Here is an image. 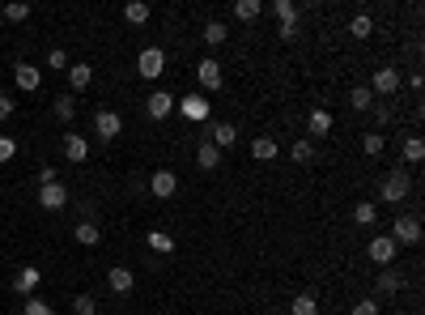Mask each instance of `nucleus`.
Segmentation results:
<instances>
[{
	"label": "nucleus",
	"mask_w": 425,
	"mask_h": 315,
	"mask_svg": "<svg viewBox=\"0 0 425 315\" xmlns=\"http://www.w3.org/2000/svg\"><path fill=\"white\" fill-rule=\"evenodd\" d=\"M175 111L183 115V120H192V124H204L208 115H212V102L204 98V94H183V98H175Z\"/></svg>",
	"instance_id": "nucleus-1"
},
{
	"label": "nucleus",
	"mask_w": 425,
	"mask_h": 315,
	"mask_svg": "<svg viewBox=\"0 0 425 315\" xmlns=\"http://www.w3.org/2000/svg\"><path fill=\"white\" fill-rule=\"evenodd\" d=\"M408 192H412V179H408V171H391V175L383 179V188H379L383 204H404V200H408Z\"/></svg>",
	"instance_id": "nucleus-2"
},
{
	"label": "nucleus",
	"mask_w": 425,
	"mask_h": 315,
	"mask_svg": "<svg viewBox=\"0 0 425 315\" xmlns=\"http://www.w3.org/2000/svg\"><path fill=\"white\" fill-rule=\"evenodd\" d=\"M136 73L145 77V81H157L166 73V51L162 47H145L141 56H136Z\"/></svg>",
	"instance_id": "nucleus-3"
},
{
	"label": "nucleus",
	"mask_w": 425,
	"mask_h": 315,
	"mask_svg": "<svg viewBox=\"0 0 425 315\" xmlns=\"http://www.w3.org/2000/svg\"><path fill=\"white\" fill-rule=\"evenodd\" d=\"M391 243H396V247H417V243H421V218L400 214L396 226H391Z\"/></svg>",
	"instance_id": "nucleus-4"
},
{
	"label": "nucleus",
	"mask_w": 425,
	"mask_h": 315,
	"mask_svg": "<svg viewBox=\"0 0 425 315\" xmlns=\"http://www.w3.org/2000/svg\"><path fill=\"white\" fill-rule=\"evenodd\" d=\"M196 81L204 85V90H222V60L217 56H204V60H196Z\"/></svg>",
	"instance_id": "nucleus-5"
},
{
	"label": "nucleus",
	"mask_w": 425,
	"mask_h": 315,
	"mask_svg": "<svg viewBox=\"0 0 425 315\" xmlns=\"http://www.w3.org/2000/svg\"><path fill=\"white\" fill-rule=\"evenodd\" d=\"M120 132H124L120 111H94V136H98V141H115Z\"/></svg>",
	"instance_id": "nucleus-6"
},
{
	"label": "nucleus",
	"mask_w": 425,
	"mask_h": 315,
	"mask_svg": "<svg viewBox=\"0 0 425 315\" xmlns=\"http://www.w3.org/2000/svg\"><path fill=\"white\" fill-rule=\"evenodd\" d=\"M38 204L47 209V214H60V209H69V188H64V183H47V188H38Z\"/></svg>",
	"instance_id": "nucleus-7"
},
{
	"label": "nucleus",
	"mask_w": 425,
	"mask_h": 315,
	"mask_svg": "<svg viewBox=\"0 0 425 315\" xmlns=\"http://www.w3.org/2000/svg\"><path fill=\"white\" fill-rule=\"evenodd\" d=\"M175 111V94H166V90H153L149 98H145V115L149 120H166Z\"/></svg>",
	"instance_id": "nucleus-8"
},
{
	"label": "nucleus",
	"mask_w": 425,
	"mask_h": 315,
	"mask_svg": "<svg viewBox=\"0 0 425 315\" xmlns=\"http://www.w3.org/2000/svg\"><path fill=\"white\" fill-rule=\"evenodd\" d=\"M149 192H153L157 200H171V196L179 192V175H175V171H153V175H149Z\"/></svg>",
	"instance_id": "nucleus-9"
},
{
	"label": "nucleus",
	"mask_w": 425,
	"mask_h": 315,
	"mask_svg": "<svg viewBox=\"0 0 425 315\" xmlns=\"http://www.w3.org/2000/svg\"><path fill=\"white\" fill-rule=\"evenodd\" d=\"M396 243H391V234H383V239H370V247H366V255L375 260V265H383V269H391V260H396Z\"/></svg>",
	"instance_id": "nucleus-10"
},
{
	"label": "nucleus",
	"mask_w": 425,
	"mask_h": 315,
	"mask_svg": "<svg viewBox=\"0 0 425 315\" xmlns=\"http://www.w3.org/2000/svg\"><path fill=\"white\" fill-rule=\"evenodd\" d=\"M370 94H383V98H391V94H400V73L396 69H379L375 73V85H370Z\"/></svg>",
	"instance_id": "nucleus-11"
},
{
	"label": "nucleus",
	"mask_w": 425,
	"mask_h": 315,
	"mask_svg": "<svg viewBox=\"0 0 425 315\" xmlns=\"http://www.w3.org/2000/svg\"><path fill=\"white\" fill-rule=\"evenodd\" d=\"M38 281H43V273H38L34 265H26V269L13 273V294H26V298H30V294L38 290Z\"/></svg>",
	"instance_id": "nucleus-12"
},
{
	"label": "nucleus",
	"mask_w": 425,
	"mask_h": 315,
	"mask_svg": "<svg viewBox=\"0 0 425 315\" xmlns=\"http://www.w3.org/2000/svg\"><path fill=\"white\" fill-rule=\"evenodd\" d=\"M196 167H200V171H217V167H222V149L212 145V141H200V145H196Z\"/></svg>",
	"instance_id": "nucleus-13"
},
{
	"label": "nucleus",
	"mask_w": 425,
	"mask_h": 315,
	"mask_svg": "<svg viewBox=\"0 0 425 315\" xmlns=\"http://www.w3.org/2000/svg\"><path fill=\"white\" fill-rule=\"evenodd\" d=\"M13 85L26 90V94H34V90L43 85V73H38L34 64H17V69H13Z\"/></svg>",
	"instance_id": "nucleus-14"
},
{
	"label": "nucleus",
	"mask_w": 425,
	"mask_h": 315,
	"mask_svg": "<svg viewBox=\"0 0 425 315\" xmlns=\"http://www.w3.org/2000/svg\"><path fill=\"white\" fill-rule=\"evenodd\" d=\"M400 286H404V277H400L396 269H383V273L375 277V294H379V298H396Z\"/></svg>",
	"instance_id": "nucleus-15"
},
{
	"label": "nucleus",
	"mask_w": 425,
	"mask_h": 315,
	"mask_svg": "<svg viewBox=\"0 0 425 315\" xmlns=\"http://www.w3.org/2000/svg\"><path fill=\"white\" fill-rule=\"evenodd\" d=\"M64 158H69V162H85V158H89V141L81 132H64Z\"/></svg>",
	"instance_id": "nucleus-16"
},
{
	"label": "nucleus",
	"mask_w": 425,
	"mask_h": 315,
	"mask_svg": "<svg viewBox=\"0 0 425 315\" xmlns=\"http://www.w3.org/2000/svg\"><path fill=\"white\" fill-rule=\"evenodd\" d=\"M208 141H212V145H217V149L226 153V149H234V141H238V128H234V124H212Z\"/></svg>",
	"instance_id": "nucleus-17"
},
{
	"label": "nucleus",
	"mask_w": 425,
	"mask_h": 315,
	"mask_svg": "<svg viewBox=\"0 0 425 315\" xmlns=\"http://www.w3.org/2000/svg\"><path fill=\"white\" fill-rule=\"evenodd\" d=\"M306 132H310V136H328V132H332V111H324V107L310 111V115H306Z\"/></svg>",
	"instance_id": "nucleus-18"
},
{
	"label": "nucleus",
	"mask_w": 425,
	"mask_h": 315,
	"mask_svg": "<svg viewBox=\"0 0 425 315\" xmlns=\"http://www.w3.org/2000/svg\"><path fill=\"white\" fill-rule=\"evenodd\" d=\"M277 153H281V149H277L273 136H255V141H251V158H255V162H273Z\"/></svg>",
	"instance_id": "nucleus-19"
},
{
	"label": "nucleus",
	"mask_w": 425,
	"mask_h": 315,
	"mask_svg": "<svg viewBox=\"0 0 425 315\" xmlns=\"http://www.w3.org/2000/svg\"><path fill=\"white\" fill-rule=\"evenodd\" d=\"M289 158H294L298 167H310V162H315V141H310V136H298L294 149H289Z\"/></svg>",
	"instance_id": "nucleus-20"
},
{
	"label": "nucleus",
	"mask_w": 425,
	"mask_h": 315,
	"mask_svg": "<svg viewBox=\"0 0 425 315\" xmlns=\"http://www.w3.org/2000/svg\"><path fill=\"white\" fill-rule=\"evenodd\" d=\"M285 315H319V298L315 294H294V302H289Z\"/></svg>",
	"instance_id": "nucleus-21"
},
{
	"label": "nucleus",
	"mask_w": 425,
	"mask_h": 315,
	"mask_svg": "<svg viewBox=\"0 0 425 315\" xmlns=\"http://www.w3.org/2000/svg\"><path fill=\"white\" fill-rule=\"evenodd\" d=\"M145 243H149V251H162V255H171V251L179 247L166 230H149V234H145Z\"/></svg>",
	"instance_id": "nucleus-22"
},
{
	"label": "nucleus",
	"mask_w": 425,
	"mask_h": 315,
	"mask_svg": "<svg viewBox=\"0 0 425 315\" xmlns=\"http://www.w3.org/2000/svg\"><path fill=\"white\" fill-rule=\"evenodd\" d=\"M124 22L128 26H145L149 22V5H145V0H128V5H124Z\"/></svg>",
	"instance_id": "nucleus-23"
},
{
	"label": "nucleus",
	"mask_w": 425,
	"mask_h": 315,
	"mask_svg": "<svg viewBox=\"0 0 425 315\" xmlns=\"http://www.w3.org/2000/svg\"><path fill=\"white\" fill-rule=\"evenodd\" d=\"M106 286H111L115 294H128V290L136 286V277H132L128 269H111V273H106Z\"/></svg>",
	"instance_id": "nucleus-24"
},
{
	"label": "nucleus",
	"mask_w": 425,
	"mask_h": 315,
	"mask_svg": "<svg viewBox=\"0 0 425 315\" xmlns=\"http://www.w3.org/2000/svg\"><path fill=\"white\" fill-rule=\"evenodd\" d=\"M69 81H73V90H85L89 81H94V64H69Z\"/></svg>",
	"instance_id": "nucleus-25"
},
{
	"label": "nucleus",
	"mask_w": 425,
	"mask_h": 315,
	"mask_svg": "<svg viewBox=\"0 0 425 315\" xmlns=\"http://www.w3.org/2000/svg\"><path fill=\"white\" fill-rule=\"evenodd\" d=\"M73 239H77L81 247H98V243H102V234H98V226H94V222H77Z\"/></svg>",
	"instance_id": "nucleus-26"
},
{
	"label": "nucleus",
	"mask_w": 425,
	"mask_h": 315,
	"mask_svg": "<svg viewBox=\"0 0 425 315\" xmlns=\"http://www.w3.org/2000/svg\"><path fill=\"white\" fill-rule=\"evenodd\" d=\"M226 38H230V26H226V22H208V26H204V43H208V47H222Z\"/></svg>",
	"instance_id": "nucleus-27"
},
{
	"label": "nucleus",
	"mask_w": 425,
	"mask_h": 315,
	"mask_svg": "<svg viewBox=\"0 0 425 315\" xmlns=\"http://www.w3.org/2000/svg\"><path fill=\"white\" fill-rule=\"evenodd\" d=\"M353 222L357 226H375L379 222V209L370 204V200H361V204H353Z\"/></svg>",
	"instance_id": "nucleus-28"
},
{
	"label": "nucleus",
	"mask_w": 425,
	"mask_h": 315,
	"mask_svg": "<svg viewBox=\"0 0 425 315\" xmlns=\"http://www.w3.org/2000/svg\"><path fill=\"white\" fill-rule=\"evenodd\" d=\"M349 107H353V111H370V107H375V94H370V85H357V90L349 94Z\"/></svg>",
	"instance_id": "nucleus-29"
},
{
	"label": "nucleus",
	"mask_w": 425,
	"mask_h": 315,
	"mask_svg": "<svg viewBox=\"0 0 425 315\" xmlns=\"http://www.w3.org/2000/svg\"><path fill=\"white\" fill-rule=\"evenodd\" d=\"M51 111H56V120H60V124H69V120L77 115V98H73V94L56 98V107H51Z\"/></svg>",
	"instance_id": "nucleus-30"
},
{
	"label": "nucleus",
	"mask_w": 425,
	"mask_h": 315,
	"mask_svg": "<svg viewBox=\"0 0 425 315\" xmlns=\"http://www.w3.org/2000/svg\"><path fill=\"white\" fill-rule=\"evenodd\" d=\"M259 13H264L259 0H238V5H234V18H238V22H255Z\"/></svg>",
	"instance_id": "nucleus-31"
},
{
	"label": "nucleus",
	"mask_w": 425,
	"mask_h": 315,
	"mask_svg": "<svg viewBox=\"0 0 425 315\" xmlns=\"http://www.w3.org/2000/svg\"><path fill=\"white\" fill-rule=\"evenodd\" d=\"M349 34H353V38H370V34H375V22H370V13H357V18L349 22Z\"/></svg>",
	"instance_id": "nucleus-32"
},
{
	"label": "nucleus",
	"mask_w": 425,
	"mask_h": 315,
	"mask_svg": "<svg viewBox=\"0 0 425 315\" xmlns=\"http://www.w3.org/2000/svg\"><path fill=\"white\" fill-rule=\"evenodd\" d=\"M361 149H366V158H379V153L387 149V141H383V132H366V136H361Z\"/></svg>",
	"instance_id": "nucleus-33"
},
{
	"label": "nucleus",
	"mask_w": 425,
	"mask_h": 315,
	"mask_svg": "<svg viewBox=\"0 0 425 315\" xmlns=\"http://www.w3.org/2000/svg\"><path fill=\"white\" fill-rule=\"evenodd\" d=\"M421 158H425V145H421V136H408V141H404V162H408V167H417Z\"/></svg>",
	"instance_id": "nucleus-34"
},
{
	"label": "nucleus",
	"mask_w": 425,
	"mask_h": 315,
	"mask_svg": "<svg viewBox=\"0 0 425 315\" xmlns=\"http://www.w3.org/2000/svg\"><path fill=\"white\" fill-rule=\"evenodd\" d=\"M34 9H30V0H13V5H5V18L9 22H26Z\"/></svg>",
	"instance_id": "nucleus-35"
},
{
	"label": "nucleus",
	"mask_w": 425,
	"mask_h": 315,
	"mask_svg": "<svg viewBox=\"0 0 425 315\" xmlns=\"http://www.w3.org/2000/svg\"><path fill=\"white\" fill-rule=\"evenodd\" d=\"M273 13L281 22H298V5H294V0H273Z\"/></svg>",
	"instance_id": "nucleus-36"
},
{
	"label": "nucleus",
	"mask_w": 425,
	"mask_h": 315,
	"mask_svg": "<svg viewBox=\"0 0 425 315\" xmlns=\"http://www.w3.org/2000/svg\"><path fill=\"white\" fill-rule=\"evenodd\" d=\"M26 315H56V307H51L47 298H34V294H30V298H26Z\"/></svg>",
	"instance_id": "nucleus-37"
},
{
	"label": "nucleus",
	"mask_w": 425,
	"mask_h": 315,
	"mask_svg": "<svg viewBox=\"0 0 425 315\" xmlns=\"http://www.w3.org/2000/svg\"><path fill=\"white\" fill-rule=\"evenodd\" d=\"M73 311H77V315H98L94 294H77V298H73Z\"/></svg>",
	"instance_id": "nucleus-38"
},
{
	"label": "nucleus",
	"mask_w": 425,
	"mask_h": 315,
	"mask_svg": "<svg viewBox=\"0 0 425 315\" xmlns=\"http://www.w3.org/2000/svg\"><path fill=\"white\" fill-rule=\"evenodd\" d=\"M17 158V141L13 136H0V162H13Z\"/></svg>",
	"instance_id": "nucleus-39"
},
{
	"label": "nucleus",
	"mask_w": 425,
	"mask_h": 315,
	"mask_svg": "<svg viewBox=\"0 0 425 315\" xmlns=\"http://www.w3.org/2000/svg\"><path fill=\"white\" fill-rule=\"evenodd\" d=\"M353 315H379V298H361V302L353 307Z\"/></svg>",
	"instance_id": "nucleus-40"
},
{
	"label": "nucleus",
	"mask_w": 425,
	"mask_h": 315,
	"mask_svg": "<svg viewBox=\"0 0 425 315\" xmlns=\"http://www.w3.org/2000/svg\"><path fill=\"white\" fill-rule=\"evenodd\" d=\"M47 64H51V69H69V56L56 47V51H47Z\"/></svg>",
	"instance_id": "nucleus-41"
},
{
	"label": "nucleus",
	"mask_w": 425,
	"mask_h": 315,
	"mask_svg": "<svg viewBox=\"0 0 425 315\" xmlns=\"http://www.w3.org/2000/svg\"><path fill=\"white\" fill-rule=\"evenodd\" d=\"M13 107H17V102H13L9 94H0V124H5V120L13 115Z\"/></svg>",
	"instance_id": "nucleus-42"
},
{
	"label": "nucleus",
	"mask_w": 425,
	"mask_h": 315,
	"mask_svg": "<svg viewBox=\"0 0 425 315\" xmlns=\"http://www.w3.org/2000/svg\"><path fill=\"white\" fill-rule=\"evenodd\" d=\"M47 183H60L56 179V167H38V188H47Z\"/></svg>",
	"instance_id": "nucleus-43"
},
{
	"label": "nucleus",
	"mask_w": 425,
	"mask_h": 315,
	"mask_svg": "<svg viewBox=\"0 0 425 315\" xmlns=\"http://www.w3.org/2000/svg\"><path fill=\"white\" fill-rule=\"evenodd\" d=\"M370 111H375V120H379V128H383V124H391V115H396L391 107H379V102H375V107H370Z\"/></svg>",
	"instance_id": "nucleus-44"
},
{
	"label": "nucleus",
	"mask_w": 425,
	"mask_h": 315,
	"mask_svg": "<svg viewBox=\"0 0 425 315\" xmlns=\"http://www.w3.org/2000/svg\"><path fill=\"white\" fill-rule=\"evenodd\" d=\"M281 38H298V22H281Z\"/></svg>",
	"instance_id": "nucleus-45"
},
{
	"label": "nucleus",
	"mask_w": 425,
	"mask_h": 315,
	"mask_svg": "<svg viewBox=\"0 0 425 315\" xmlns=\"http://www.w3.org/2000/svg\"><path fill=\"white\" fill-rule=\"evenodd\" d=\"M391 315H404V311H391Z\"/></svg>",
	"instance_id": "nucleus-46"
},
{
	"label": "nucleus",
	"mask_w": 425,
	"mask_h": 315,
	"mask_svg": "<svg viewBox=\"0 0 425 315\" xmlns=\"http://www.w3.org/2000/svg\"><path fill=\"white\" fill-rule=\"evenodd\" d=\"M281 315H285V311H281Z\"/></svg>",
	"instance_id": "nucleus-47"
}]
</instances>
